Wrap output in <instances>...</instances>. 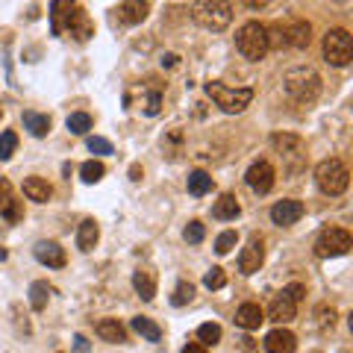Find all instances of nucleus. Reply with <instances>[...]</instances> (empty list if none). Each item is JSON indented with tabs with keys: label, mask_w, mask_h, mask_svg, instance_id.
Wrapping results in <instances>:
<instances>
[{
	"label": "nucleus",
	"mask_w": 353,
	"mask_h": 353,
	"mask_svg": "<svg viewBox=\"0 0 353 353\" xmlns=\"http://www.w3.org/2000/svg\"><path fill=\"white\" fill-rule=\"evenodd\" d=\"M0 218H6L9 224L24 221V206H21L18 194H15V189H12V183L9 180H0Z\"/></svg>",
	"instance_id": "9b49d317"
},
{
	"label": "nucleus",
	"mask_w": 353,
	"mask_h": 353,
	"mask_svg": "<svg viewBox=\"0 0 353 353\" xmlns=\"http://www.w3.org/2000/svg\"><path fill=\"white\" fill-rule=\"evenodd\" d=\"M324 59L330 65H336V68L350 65V59H353V39H350V32L345 27L327 30V36H324Z\"/></svg>",
	"instance_id": "423d86ee"
},
{
	"label": "nucleus",
	"mask_w": 353,
	"mask_h": 353,
	"mask_svg": "<svg viewBox=\"0 0 353 353\" xmlns=\"http://www.w3.org/2000/svg\"><path fill=\"white\" fill-rule=\"evenodd\" d=\"M303 218V203L301 201H277L271 206V221L277 227H292Z\"/></svg>",
	"instance_id": "f8f14e48"
},
{
	"label": "nucleus",
	"mask_w": 353,
	"mask_h": 353,
	"mask_svg": "<svg viewBox=\"0 0 353 353\" xmlns=\"http://www.w3.org/2000/svg\"><path fill=\"white\" fill-rule=\"evenodd\" d=\"M285 92H289V97L294 103H315L318 94H321V77H318L312 68H292L285 71Z\"/></svg>",
	"instance_id": "f257e3e1"
},
{
	"label": "nucleus",
	"mask_w": 353,
	"mask_h": 353,
	"mask_svg": "<svg viewBox=\"0 0 353 353\" xmlns=\"http://www.w3.org/2000/svg\"><path fill=\"white\" fill-rule=\"evenodd\" d=\"M103 174H106V168H103L101 159H88V162H83V168H80L83 183H88V185H92V183H101Z\"/></svg>",
	"instance_id": "7c9ffc66"
},
{
	"label": "nucleus",
	"mask_w": 353,
	"mask_h": 353,
	"mask_svg": "<svg viewBox=\"0 0 353 353\" xmlns=\"http://www.w3.org/2000/svg\"><path fill=\"white\" fill-rule=\"evenodd\" d=\"M85 148L92 150V153H97V157H109V153H115L112 141H109V139H101V136H88V139H85Z\"/></svg>",
	"instance_id": "e433bc0d"
},
{
	"label": "nucleus",
	"mask_w": 353,
	"mask_h": 353,
	"mask_svg": "<svg viewBox=\"0 0 353 353\" xmlns=\"http://www.w3.org/2000/svg\"><path fill=\"white\" fill-rule=\"evenodd\" d=\"M74 350H77V353H88V339H85L83 333L74 336Z\"/></svg>",
	"instance_id": "79ce46f5"
},
{
	"label": "nucleus",
	"mask_w": 353,
	"mask_h": 353,
	"mask_svg": "<svg viewBox=\"0 0 353 353\" xmlns=\"http://www.w3.org/2000/svg\"><path fill=\"white\" fill-rule=\"evenodd\" d=\"M192 297H194V285L189 280H180L176 283V289L171 294V303L174 306H185V303H192Z\"/></svg>",
	"instance_id": "473e14b6"
},
{
	"label": "nucleus",
	"mask_w": 353,
	"mask_h": 353,
	"mask_svg": "<svg viewBox=\"0 0 353 353\" xmlns=\"http://www.w3.org/2000/svg\"><path fill=\"white\" fill-rule=\"evenodd\" d=\"M18 148V136L12 130H6V132H0V162H9L12 159V153Z\"/></svg>",
	"instance_id": "72a5a7b5"
},
{
	"label": "nucleus",
	"mask_w": 353,
	"mask_h": 353,
	"mask_svg": "<svg viewBox=\"0 0 353 353\" xmlns=\"http://www.w3.org/2000/svg\"><path fill=\"white\" fill-rule=\"evenodd\" d=\"M294 315H297V303L285 292H280L268 306V318L274 324H289V321H294Z\"/></svg>",
	"instance_id": "4468645a"
},
{
	"label": "nucleus",
	"mask_w": 353,
	"mask_h": 353,
	"mask_svg": "<svg viewBox=\"0 0 353 353\" xmlns=\"http://www.w3.org/2000/svg\"><path fill=\"white\" fill-rule=\"evenodd\" d=\"M132 289L145 303H150L157 297V271L153 268H136L132 271Z\"/></svg>",
	"instance_id": "dca6fc26"
},
{
	"label": "nucleus",
	"mask_w": 353,
	"mask_h": 353,
	"mask_svg": "<svg viewBox=\"0 0 353 353\" xmlns=\"http://www.w3.org/2000/svg\"><path fill=\"white\" fill-rule=\"evenodd\" d=\"M309 41H312V27H309V21H294L292 27H285V44L289 48H309Z\"/></svg>",
	"instance_id": "4be33fe9"
},
{
	"label": "nucleus",
	"mask_w": 353,
	"mask_h": 353,
	"mask_svg": "<svg viewBox=\"0 0 353 353\" xmlns=\"http://www.w3.org/2000/svg\"><path fill=\"white\" fill-rule=\"evenodd\" d=\"M274 180H277V171H274V165L265 162V159L253 162L250 168H248V174H245V183H248L256 194H268V192L274 189Z\"/></svg>",
	"instance_id": "1a4fd4ad"
},
{
	"label": "nucleus",
	"mask_w": 353,
	"mask_h": 353,
	"mask_svg": "<svg viewBox=\"0 0 353 353\" xmlns=\"http://www.w3.org/2000/svg\"><path fill=\"white\" fill-rule=\"evenodd\" d=\"M180 353H206V347L201 345V341H189V345H185Z\"/></svg>",
	"instance_id": "c03bdc74"
},
{
	"label": "nucleus",
	"mask_w": 353,
	"mask_h": 353,
	"mask_svg": "<svg viewBox=\"0 0 353 353\" xmlns=\"http://www.w3.org/2000/svg\"><path fill=\"white\" fill-rule=\"evenodd\" d=\"M271 145L277 153H283V157H294V153H303V141L297 136H289V132H274L271 136Z\"/></svg>",
	"instance_id": "a878e982"
},
{
	"label": "nucleus",
	"mask_w": 353,
	"mask_h": 353,
	"mask_svg": "<svg viewBox=\"0 0 353 353\" xmlns=\"http://www.w3.org/2000/svg\"><path fill=\"white\" fill-rule=\"evenodd\" d=\"M0 259H6V248H0Z\"/></svg>",
	"instance_id": "a18cd8bd"
},
{
	"label": "nucleus",
	"mask_w": 353,
	"mask_h": 353,
	"mask_svg": "<svg viewBox=\"0 0 353 353\" xmlns=\"http://www.w3.org/2000/svg\"><path fill=\"white\" fill-rule=\"evenodd\" d=\"M283 292L289 294L294 303H301V301H303V294H306V285H301V283H292V285H285Z\"/></svg>",
	"instance_id": "a19ab883"
},
{
	"label": "nucleus",
	"mask_w": 353,
	"mask_h": 353,
	"mask_svg": "<svg viewBox=\"0 0 353 353\" xmlns=\"http://www.w3.org/2000/svg\"><path fill=\"white\" fill-rule=\"evenodd\" d=\"M0 115H3V109H0Z\"/></svg>",
	"instance_id": "49530a36"
},
{
	"label": "nucleus",
	"mask_w": 353,
	"mask_h": 353,
	"mask_svg": "<svg viewBox=\"0 0 353 353\" xmlns=\"http://www.w3.org/2000/svg\"><path fill=\"white\" fill-rule=\"evenodd\" d=\"M239 215H241V203L236 194H221L212 206V218L218 221H236Z\"/></svg>",
	"instance_id": "412c9836"
},
{
	"label": "nucleus",
	"mask_w": 353,
	"mask_h": 353,
	"mask_svg": "<svg viewBox=\"0 0 353 353\" xmlns=\"http://www.w3.org/2000/svg\"><path fill=\"white\" fill-rule=\"evenodd\" d=\"M65 32H68L74 41H88V39L94 36V21L88 18V12H85L80 3L71 6L68 21H65V27H62V36H65Z\"/></svg>",
	"instance_id": "6e6552de"
},
{
	"label": "nucleus",
	"mask_w": 353,
	"mask_h": 353,
	"mask_svg": "<svg viewBox=\"0 0 353 353\" xmlns=\"http://www.w3.org/2000/svg\"><path fill=\"white\" fill-rule=\"evenodd\" d=\"M212 185H215V180H212V176H209L206 171H192V174H189V194L203 197V194L212 192Z\"/></svg>",
	"instance_id": "c85d7f7f"
},
{
	"label": "nucleus",
	"mask_w": 353,
	"mask_h": 353,
	"mask_svg": "<svg viewBox=\"0 0 353 353\" xmlns=\"http://www.w3.org/2000/svg\"><path fill=\"white\" fill-rule=\"evenodd\" d=\"M97 336H101L103 341H109V345H124L127 330L118 318H103V321H97Z\"/></svg>",
	"instance_id": "6ab92c4d"
},
{
	"label": "nucleus",
	"mask_w": 353,
	"mask_h": 353,
	"mask_svg": "<svg viewBox=\"0 0 353 353\" xmlns=\"http://www.w3.org/2000/svg\"><path fill=\"white\" fill-rule=\"evenodd\" d=\"M262 321H265V312L259 309V303H241L236 309V324L241 330H259Z\"/></svg>",
	"instance_id": "aec40b11"
},
{
	"label": "nucleus",
	"mask_w": 353,
	"mask_h": 353,
	"mask_svg": "<svg viewBox=\"0 0 353 353\" xmlns=\"http://www.w3.org/2000/svg\"><path fill=\"white\" fill-rule=\"evenodd\" d=\"M32 256H36L41 265H48V268H62L65 262V248L59 241H39L36 248H32Z\"/></svg>",
	"instance_id": "ddd939ff"
},
{
	"label": "nucleus",
	"mask_w": 353,
	"mask_h": 353,
	"mask_svg": "<svg viewBox=\"0 0 353 353\" xmlns=\"http://www.w3.org/2000/svg\"><path fill=\"white\" fill-rule=\"evenodd\" d=\"M141 176H145V171H141V165H139V162H132V165H130V180H132V183H139Z\"/></svg>",
	"instance_id": "37998d69"
},
{
	"label": "nucleus",
	"mask_w": 353,
	"mask_h": 353,
	"mask_svg": "<svg viewBox=\"0 0 353 353\" xmlns=\"http://www.w3.org/2000/svg\"><path fill=\"white\" fill-rule=\"evenodd\" d=\"M24 194L30 197V201H36V203H48L53 189H50L48 180H41V176H27L24 180Z\"/></svg>",
	"instance_id": "5701e85b"
},
{
	"label": "nucleus",
	"mask_w": 353,
	"mask_h": 353,
	"mask_svg": "<svg viewBox=\"0 0 353 353\" xmlns=\"http://www.w3.org/2000/svg\"><path fill=\"white\" fill-rule=\"evenodd\" d=\"M236 48L245 59L259 62L265 53H268V30H265V24H259V21L241 24L236 32Z\"/></svg>",
	"instance_id": "20e7f679"
},
{
	"label": "nucleus",
	"mask_w": 353,
	"mask_h": 353,
	"mask_svg": "<svg viewBox=\"0 0 353 353\" xmlns=\"http://www.w3.org/2000/svg\"><path fill=\"white\" fill-rule=\"evenodd\" d=\"M148 12H150V6L141 3V0H127V3H118V9H115L118 21L121 24H127V27L141 24V21L148 18Z\"/></svg>",
	"instance_id": "f3484780"
},
{
	"label": "nucleus",
	"mask_w": 353,
	"mask_h": 353,
	"mask_svg": "<svg viewBox=\"0 0 353 353\" xmlns=\"http://www.w3.org/2000/svg\"><path fill=\"white\" fill-rule=\"evenodd\" d=\"M92 124H94V121H92V115H88V112H71L68 121H65V127H68L74 136H85V132L92 130Z\"/></svg>",
	"instance_id": "c756f323"
},
{
	"label": "nucleus",
	"mask_w": 353,
	"mask_h": 353,
	"mask_svg": "<svg viewBox=\"0 0 353 353\" xmlns=\"http://www.w3.org/2000/svg\"><path fill=\"white\" fill-rule=\"evenodd\" d=\"M265 262V245H262V236H250L245 250L239 253V271L241 274H256Z\"/></svg>",
	"instance_id": "9d476101"
},
{
	"label": "nucleus",
	"mask_w": 353,
	"mask_h": 353,
	"mask_svg": "<svg viewBox=\"0 0 353 353\" xmlns=\"http://www.w3.org/2000/svg\"><path fill=\"white\" fill-rule=\"evenodd\" d=\"M192 18L203 30L221 32V30L230 27V21H233V6L218 3V0H201V3H192Z\"/></svg>",
	"instance_id": "39448f33"
},
{
	"label": "nucleus",
	"mask_w": 353,
	"mask_h": 353,
	"mask_svg": "<svg viewBox=\"0 0 353 353\" xmlns=\"http://www.w3.org/2000/svg\"><path fill=\"white\" fill-rule=\"evenodd\" d=\"M97 239H101V227H97V221L94 218L80 221V227H77V248H80L83 253H88V250H94Z\"/></svg>",
	"instance_id": "a211bd4d"
},
{
	"label": "nucleus",
	"mask_w": 353,
	"mask_h": 353,
	"mask_svg": "<svg viewBox=\"0 0 353 353\" xmlns=\"http://www.w3.org/2000/svg\"><path fill=\"white\" fill-rule=\"evenodd\" d=\"M183 239L189 241V245H201V241L206 239V227L201 224V221H189L183 230Z\"/></svg>",
	"instance_id": "c9c22d12"
},
{
	"label": "nucleus",
	"mask_w": 353,
	"mask_h": 353,
	"mask_svg": "<svg viewBox=\"0 0 353 353\" xmlns=\"http://www.w3.org/2000/svg\"><path fill=\"white\" fill-rule=\"evenodd\" d=\"M197 339H201L203 347H215L221 341V324H212V321L201 324V327H197Z\"/></svg>",
	"instance_id": "2f4dec72"
},
{
	"label": "nucleus",
	"mask_w": 353,
	"mask_h": 353,
	"mask_svg": "<svg viewBox=\"0 0 353 353\" xmlns=\"http://www.w3.org/2000/svg\"><path fill=\"white\" fill-rule=\"evenodd\" d=\"M265 350L268 353H294L297 350V336L292 333V330H271L268 336H265Z\"/></svg>",
	"instance_id": "2eb2a0df"
},
{
	"label": "nucleus",
	"mask_w": 353,
	"mask_h": 353,
	"mask_svg": "<svg viewBox=\"0 0 353 353\" xmlns=\"http://www.w3.org/2000/svg\"><path fill=\"white\" fill-rule=\"evenodd\" d=\"M315 183H318V189H321L324 194L339 197V194L347 192L350 171H347V165L341 162V159H336V157L333 159H324V162L315 165Z\"/></svg>",
	"instance_id": "7ed1b4c3"
},
{
	"label": "nucleus",
	"mask_w": 353,
	"mask_h": 353,
	"mask_svg": "<svg viewBox=\"0 0 353 353\" xmlns=\"http://www.w3.org/2000/svg\"><path fill=\"white\" fill-rule=\"evenodd\" d=\"M203 285H206L209 292L224 289V285H227V274H224V268H218V265H215V268H209V271L203 274Z\"/></svg>",
	"instance_id": "f704fd0d"
},
{
	"label": "nucleus",
	"mask_w": 353,
	"mask_h": 353,
	"mask_svg": "<svg viewBox=\"0 0 353 353\" xmlns=\"http://www.w3.org/2000/svg\"><path fill=\"white\" fill-rule=\"evenodd\" d=\"M203 92L212 97V103L221 109V112H227V115H239V112H245V109L250 106L253 101V88H230L224 83H206L203 85Z\"/></svg>",
	"instance_id": "f03ea898"
},
{
	"label": "nucleus",
	"mask_w": 353,
	"mask_h": 353,
	"mask_svg": "<svg viewBox=\"0 0 353 353\" xmlns=\"http://www.w3.org/2000/svg\"><path fill=\"white\" fill-rule=\"evenodd\" d=\"M236 241H239V236L233 233V230H227V233H221V236L215 239V253H221V256H227V253L236 248Z\"/></svg>",
	"instance_id": "4c0bfd02"
},
{
	"label": "nucleus",
	"mask_w": 353,
	"mask_h": 353,
	"mask_svg": "<svg viewBox=\"0 0 353 353\" xmlns=\"http://www.w3.org/2000/svg\"><path fill=\"white\" fill-rule=\"evenodd\" d=\"M24 130L30 132V136L44 139L50 132V115H41V112H32V109H27V112H24Z\"/></svg>",
	"instance_id": "393cba45"
},
{
	"label": "nucleus",
	"mask_w": 353,
	"mask_h": 353,
	"mask_svg": "<svg viewBox=\"0 0 353 353\" xmlns=\"http://www.w3.org/2000/svg\"><path fill=\"white\" fill-rule=\"evenodd\" d=\"M130 327L136 330V333L141 336V339H148V341H159L162 339V327L157 324V321H150V318H132L130 321Z\"/></svg>",
	"instance_id": "cd10ccee"
},
{
	"label": "nucleus",
	"mask_w": 353,
	"mask_h": 353,
	"mask_svg": "<svg viewBox=\"0 0 353 353\" xmlns=\"http://www.w3.org/2000/svg\"><path fill=\"white\" fill-rule=\"evenodd\" d=\"M71 6H74V3H68V0H53V3L48 6V15H50V32H53V36H62V27H65V21H68Z\"/></svg>",
	"instance_id": "b1692460"
},
{
	"label": "nucleus",
	"mask_w": 353,
	"mask_h": 353,
	"mask_svg": "<svg viewBox=\"0 0 353 353\" xmlns=\"http://www.w3.org/2000/svg\"><path fill=\"white\" fill-rule=\"evenodd\" d=\"M53 294V285L44 283V280H36L30 285V306L36 309V312H41L44 306H48V297Z\"/></svg>",
	"instance_id": "bb28decb"
},
{
	"label": "nucleus",
	"mask_w": 353,
	"mask_h": 353,
	"mask_svg": "<svg viewBox=\"0 0 353 353\" xmlns=\"http://www.w3.org/2000/svg\"><path fill=\"white\" fill-rule=\"evenodd\" d=\"M141 109H145V115H159V109H162V92H150L145 101H141Z\"/></svg>",
	"instance_id": "58836bf2"
},
{
	"label": "nucleus",
	"mask_w": 353,
	"mask_h": 353,
	"mask_svg": "<svg viewBox=\"0 0 353 353\" xmlns=\"http://www.w3.org/2000/svg\"><path fill=\"white\" fill-rule=\"evenodd\" d=\"M318 321H321V327H333L336 324V309L333 306H318Z\"/></svg>",
	"instance_id": "ea45409f"
},
{
	"label": "nucleus",
	"mask_w": 353,
	"mask_h": 353,
	"mask_svg": "<svg viewBox=\"0 0 353 353\" xmlns=\"http://www.w3.org/2000/svg\"><path fill=\"white\" fill-rule=\"evenodd\" d=\"M350 248H353V239L347 230H341V227H324L315 239V256H321V259L345 256Z\"/></svg>",
	"instance_id": "0eeeda50"
}]
</instances>
